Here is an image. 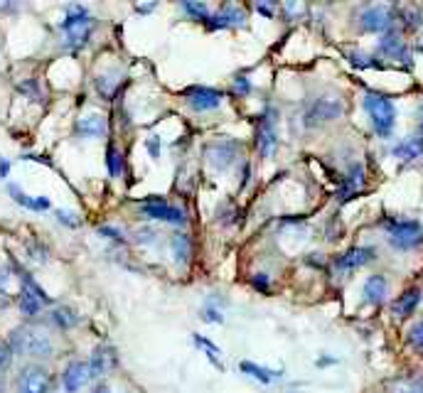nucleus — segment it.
<instances>
[{
	"mask_svg": "<svg viewBox=\"0 0 423 393\" xmlns=\"http://www.w3.org/2000/svg\"><path fill=\"white\" fill-rule=\"evenodd\" d=\"M362 106L370 113V121L374 133L381 138V141H389L394 136L396 128V106L386 94L379 91H367L365 98H362Z\"/></svg>",
	"mask_w": 423,
	"mask_h": 393,
	"instance_id": "f257e3e1",
	"label": "nucleus"
},
{
	"mask_svg": "<svg viewBox=\"0 0 423 393\" xmlns=\"http://www.w3.org/2000/svg\"><path fill=\"white\" fill-rule=\"evenodd\" d=\"M94 18L84 5H67V18L59 22V30L64 32V47L77 52L89 42L94 32Z\"/></svg>",
	"mask_w": 423,
	"mask_h": 393,
	"instance_id": "f03ea898",
	"label": "nucleus"
},
{
	"mask_svg": "<svg viewBox=\"0 0 423 393\" xmlns=\"http://www.w3.org/2000/svg\"><path fill=\"white\" fill-rule=\"evenodd\" d=\"M8 344L13 349V354L30 356V359H47L54 352L49 335H44L42 330H34V327H18V330H13Z\"/></svg>",
	"mask_w": 423,
	"mask_h": 393,
	"instance_id": "7ed1b4c3",
	"label": "nucleus"
},
{
	"mask_svg": "<svg viewBox=\"0 0 423 393\" xmlns=\"http://www.w3.org/2000/svg\"><path fill=\"white\" fill-rule=\"evenodd\" d=\"M386 241L396 251H414L423 243V224L416 219H386Z\"/></svg>",
	"mask_w": 423,
	"mask_h": 393,
	"instance_id": "20e7f679",
	"label": "nucleus"
},
{
	"mask_svg": "<svg viewBox=\"0 0 423 393\" xmlns=\"http://www.w3.org/2000/svg\"><path fill=\"white\" fill-rule=\"evenodd\" d=\"M345 111V103L340 98H332V96H320L315 101H310L303 111V126L305 128H320L325 123H332L342 116Z\"/></svg>",
	"mask_w": 423,
	"mask_h": 393,
	"instance_id": "39448f33",
	"label": "nucleus"
},
{
	"mask_svg": "<svg viewBox=\"0 0 423 393\" xmlns=\"http://www.w3.org/2000/svg\"><path fill=\"white\" fill-rule=\"evenodd\" d=\"M256 148L261 157H273L278 150V111L271 108L256 118Z\"/></svg>",
	"mask_w": 423,
	"mask_h": 393,
	"instance_id": "423d86ee",
	"label": "nucleus"
},
{
	"mask_svg": "<svg viewBox=\"0 0 423 393\" xmlns=\"http://www.w3.org/2000/svg\"><path fill=\"white\" fill-rule=\"evenodd\" d=\"M141 214L146 219H153V221H168V224H175V226H185L187 224V217L180 207H172L168 204L165 199L156 197V199H146L141 204Z\"/></svg>",
	"mask_w": 423,
	"mask_h": 393,
	"instance_id": "0eeeda50",
	"label": "nucleus"
},
{
	"mask_svg": "<svg viewBox=\"0 0 423 393\" xmlns=\"http://www.w3.org/2000/svg\"><path fill=\"white\" fill-rule=\"evenodd\" d=\"M18 391L20 393H52V376L44 366L27 364L18 374Z\"/></svg>",
	"mask_w": 423,
	"mask_h": 393,
	"instance_id": "6e6552de",
	"label": "nucleus"
},
{
	"mask_svg": "<svg viewBox=\"0 0 423 393\" xmlns=\"http://www.w3.org/2000/svg\"><path fill=\"white\" fill-rule=\"evenodd\" d=\"M394 20H396V13L389 5H370V8H365L360 15V25L365 32L386 34L389 30H394Z\"/></svg>",
	"mask_w": 423,
	"mask_h": 393,
	"instance_id": "1a4fd4ad",
	"label": "nucleus"
},
{
	"mask_svg": "<svg viewBox=\"0 0 423 393\" xmlns=\"http://www.w3.org/2000/svg\"><path fill=\"white\" fill-rule=\"evenodd\" d=\"M377 52L384 59H394V62H401L404 67H411V49L406 44V39L401 37L399 30H389L386 34H381V39L377 42Z\"/></svg>",
	"mask_w": 423,
	"mask_h": 393,
	"instance_id": "9d476101",
	"label": "nucleus"
},
{
	"mask_svg": "<svg viewBox=\"0 0 423 393\" xmlns=\"http://www.w3.org/2000/svg\"><path fill=\"white\" fill-rule=\"evenodd\" d=\"M239 153H241V146L234 141H214L205 146L207 162H210L214 170H229L236 162Z\"/></svg>",
	"mask_w": 423,
	"mask_h": 393,
	"instance_id": "9b49d317",
	"label": "nucleus"
},
{
	"mask_svg": "<svg viewBox=\"0 0 423 393\" xmlns=\"http://www.w3.org/2000/svg\"><path fill=\"white\" fill-rule=\"evenodd\" d=\"M377 258V248L374 246H352L347 248L345 253H340V256L335 258V268L342 273H352L357 271V268L367 266V263H372Z\"/></svg>",
	"mask_w": 423,
	"mask_h": 393,
	"instance_id": "f8f14e48",
	"label": "nucleus"
},
{
	"mask_svg": "<svg viewBox=\"0 0 423 393\" xmlns=\"http://www.w3.org/2000/svg\"><path fill=\"white\" fill-rule=\"evenodd\" d=\"M244 22H246V13H244L239 5L227 3V5H222L217 13H212V18L205 22V27L210 30V32H217V30L241 27Z\"/></svg>",
	"mask_w": 423,
	"mask_h": 393,
	"instance_id": "ddd939ff",
	"label": "nucleus"
},
{
	"mask_svg": "<svg viewBox=\"0 0 423 393\" xmlns=\"http://www.w3.org/2000/svg\"><path fill=\"white\" fill-rule=\"evenodd\" d=\"M224 101V94L219 91V89H210V86H192L187 89V106L192 108V111H214V108H219Z\"/></svg>",
	"mask_w": 423,
	"mask_h": 393,
	"instance_id": "4468645a",
	"label": "nucleus"
},
{
	"mask_svg": "<svg viewBox=\"0 0 423 393\" xmlns=\"http://www.w3.org/2000/svg\"><path fill=\"white\" fill-rule=\"evenodd\" d=\"M91 379V369H89V361H69L67 369L62 374V384L67 393H77Z\"/></svg>",
	"mask_w": 423,
	"mask_h": 393,
	"instance_id": "2eb2a0df",
	"label": "nucleus"
},
{
	"mask_svg": "<svg viewBox=\"0 0 423 393\" xmlns=\"http://www.w3.org/2000/svg\"><path fill=\"white\" fill-rule=\"evenodd\" d=\"M421 300H423L421 288H409V290L401 292L396 300H391V315H394L396 320H406V317H411L419 310Z\"/></svg>",
	"mask_w": 423,
	"mask_h": 393,
	"instance_id": "dca6fc26",
	"label": "nucleus"
},
{
	"mask_svg": "<svg viewBox=\"0 0 423 393\" xmlns=\"http://www.w3.org/2000/svg\"><path fill=\"white\" fill-rule=\"evenodd\" d=\"M116 366V349L113 347H96L89 359V369H91V379H101Z\"/></svg>",
	"mask_w": 423,
	"mask_h": 393,
	"instance_id": "f3484780",
	"label": "nucleus"
},
{
	"mask_svg": "<svg viewBox=\"0 0 423 393\" xmlns=\"http://www.w3.org/2000/svg\"><path fill=\"white\" fill-rule=\"evenodd\" d=\"M386 292H389V281H386L381 273H374L365 281V288H362V295H365V302L370 305H381L386 300Z\"/></svg>",
	"mask_w": 423,
	"mask_h": 393,
	"instance_id": "a211bd4d",
	"label": "nucleus"
},
{
	"mask_svg": "<svg viewBox=\"0 0 423 393\" xmlns=\"http://www.w3.org/2000/svg\"><path fill=\"white\" fill-rule=\"evenodd\" d=\"M74 131H77V136H82V138H103L108 131V123L103 116L91 113V116L79 118V121L74 123Z\"/></svg>",
	"mask_w": 423,
	"mask_h": 393,
	"instance_id": "6ab92c4d",
	"label": "nucleus"
},
{
	"mask_svg": "<svg viewBox=\"0 0 423 393\" xmlns=\"http://www.w3.org/2000/svg\"><path fill=\"white\" fill-rule=\"evenodd\" d=\"M391 155L401 162H414L423 157V138L421 136H411V138H404L399 141L394 148H391Z\"/></svg>",
	"mask_w": 423,
	"mask_h": 393,
	"instance_id": "aec40b11",
	"label": "nucleus"
},
{
	"mask_svg": "<svg viewBox=\"0 0 423 393\" xmlns=\"http://www.w3.org/2000/svg\"><path fill=\"white\" fill-rule=\"evenodd\" d=\"M8 192H10V197L25 209H32V212H44V209H49L47 197H30V195H25L18 185H8Z\"/></svg>",
	"mask_w": 423,
	"mask_h": 393,
	"instance_id": "412c9836",
	"label": "nucleus"
},
{
	"mask_svg": "<svg viewBox=\"0 0 423 393\" xmlns=\"http://www.w3.org/2000/svg\"><path fill=\"white\" fill-rule=\"evenodd\" d=\"M241 371L251 376V379H256L258 384H273V381H278L283 376V371H271L266 366L256 364V361H241Z\"/></svg>",
	"mask_w": 423,
	"mask_h": 393,
	"instance_id": "4be33fe9",
	"label": "nucleus"
},
{
	"mask_svg": "<svg viewBox=\"0 0 423 393\" xmlns=\"http://www.w3.org/2000/svg\"><path fill=\"white\" fill-rule=\"evenodd\" d=\"M49 322H52L57 330H72L74 325H79V315L67 305H59L49 312Z\"/></svg>",
	"mask_w": 423,
	"mask_h": 393,
	"instance_id": "5701e85b",
	"label": "nucleus"
},
{
	"mask_svg": "<svg viewBox=\"0 0 423 393\" xmlns=\"http://www.w3.org/2000/svg\"><path fill=\"white\" fill-rule=\"evenodd\" d=\"M170 248H172V256H175V261L180 263V266H185V263L190 261L192 241L187 233H175V236L170 238Z\"/></svg>",
	"mask_w": 423,
	"mask_h": 393,
	"instance_id": "b1692460",
	"label": "nucleus"
},
{
	"mask_svg": "<svg viewBox=\"0 0 423 393\" xmlns=\"http://www.w3.org/2000/svg\"><path fill=\"white\" fill-rule=\"evenodd\" d=\"M18 305H20V312H23L25 317H34V315H39V310H42L44 302L39 300V297L34 295V292H30V290H25V288H23Z\"/></svg>",
	"mask_w": 423,
	"mask_h": 393,
	"instance_id": "393cba45",
	"label": "nucleus"
},
{
	"mask_svg": "<svg viewBox=\"0 0 423 393\" xmlns=\"http://www.w3.org/2000/svg\"><path fill=\"white\" fill-rule=\"evenodd\" d=\"M365 180H367L365 165H362V162H352V167L347 170L345 180H342V185L350 187V190H355V192H362V187H365Z\"/></svg>",
	"mask_w": 423,
	"mask_h": 393,
	"instance_id": "a878e982",
	"label": "nucleus"
},
{
	"mask_svg": "<svg viewBox=\"0 0 423 393\" xmlns=\"http://www.w3.org/2000/svg\"><path fill=\"white\" fill-rule=\"evenodd\" d=\"M347 62L355 69H384V64L367 52H347Z\"/></svg>",
	"mask_w": 423,
	"mask_h": 393,
	"instance_id": "bb28decb",
	"label": "nucleus"
},
{
	"mask_svg": "<svg viewBox=\"0 0 423 393\" xmlns=\"http://www.w3.org/2000/svg\"><path fill=\"white\" fill-rule=\"evenodd\" d=\"M106 170H108V175H111L113 180L123 175V155H121V150L113 146V143L106 148Z\"/></svg>",
	"mask_w": 423,
	"mask_h": 393,
	"instance_id": "cd10ccee",
	"label": "nucleus"
},
{
	"mask_svg": "<svg viewBox=\"0 0 423 393\" xmlns=\"http://www.w3.org/2000/svg\"><path fill=\"white\" fill-rule=\"evenodd\" d=\"M180 8L185 10V13L190 15L192 20H197V22H207V20L212 18V15H210V8H207L205 3H197V0H185V3H182Z\"/></svg>",
	"mask_w": 423,
	"mask_h": 393,
	"instance_id": "c85d7f7f",
	"label": "nucleus"
},
{
	"mask_svg": "<svg viewBox=\"0 0 423 393\" xmlns=\"http://www.w3.org/2000/svg\"><path fill=\"white\" fill-rule=\"evenodd\" d=\"M192 342H195L197 347H202V349H205L207 359H210L212 364L217 366V369H222V361H219V354H222V352H219V347H217V344H212V342H210V340H205V337H202V335H192Z\"/></svg>",
	"mask_w": 423,
	"mask_h": 393,
	"instance_id": "c756f323",
	"label": "nucleus"
},
{
	"mask_svg": "<svg viewBox=\"0 0 423 393\" xmlns=\"http://www.w3.org/2000/svg\"><path fill=\"white\" fill-rule=\"evenodd\" d=\"M406 342H409V347L416 352V354H423V320L414 322V325L409 327V335H406Z\"/></svg>",
	"mask_w": 423,
	"mask_h": 393,
	"instance_id": "7c9ffc66",
	"label": "nucleus"
},
{
	"mask_svg": "<svg viewBox=\"0 0 423 393\" xmlns=\"http://www.w3.org/2000/svg\"><path fill=\"white\" fill-rule=\"evenodd\" d=\"M116 86H118V79L116 77H99L96 79V91L101 94L106 101H113V96H116Z\"/></svg>",
	"mask_w": 423,
	"mask_h": 393,
	"instance_id": "2f4dec72",
	"label": "nucleus"
},
{
	"mask_svg": "<svg viewBox=\"0 0 423 393\" xmlns=\"http://www.w3.org/2000/svg\"><path fill=\"white\" fill-rule=\"evenodd\" d=\"M18 91L25 94V96H30L32 101H42V94H39V84L37 79H27V82L18 84Z\"/></svg>",
	"mask_w": 423,
	"mask_h": 393,
	"instance_id": "473e14b6",
	"label": "nucleus"
},
{
	"mask_svg": "<svg viewBox=\"0 0 423 393\" xmlns=\"http://www.w3.org/2000/svg\"><path fill=\"white\" fill-rule=\"evenodd\" d=\"M251 91H253L251 79H246V77H234V94H236V96H248Z\"/></svg>",
	"mask_w": 423,
	"mask_h": 393,
	"instance_id": "72a5a7b5",
	"label": "nucleus"
},
{
	"mask_svg": "<svg viewBox=\"0 0 423 393\" xmlns=\"http://www.w3.org/2000/svg\"><path fill=\"white\" fill-rule=\"evenodd\" d=\"M57 221L64 224V226H69V228H77L79 224H82V219H79L74 212H64V209H57Z\"/></svg>",
	"mask_w": 423,
	"mask_h": 393,
	"instance_id": "f704fd0d",
	"label": "nucleus"
},
{
	"mask_svg": "<svg viewBox=\"0 0 423 393\" xmlns=\"http://www.w3.org/2000/svg\"><path fill=\"white\" fill-rule=\"evenodd\" d=\"M27 253H30V258H32V261H37V263H47L49 261V251L44 246H39V243H30Z\"/></svg>",
	"mask_w": 423,
	"mask_h": 393,
	"instance_id": "c9c22d12",
	"label": "nucleus"
},
{
	"mask_svg": "<svg viewBox=\"0 0 423 393\" xmlns=\"http://www.w3.org/2000/svg\"><path fill=\"white\" fill-rule=\"evenodd\" d=\"M10 361H13V349H10V344L0 342V376L10 369Z\"/></svg>",
	"mask_w": 423,
	"mask_h": 393,
	"instance_id": "e433bc0d",
	"label": "nucleus"
},
{
	"mask_svg": "<svg viewBox=\"0 0 423 393\" xmlns=\"http://www.w3.org/2000/svg\"><path fill=\"white\" fill-rule=\"evenodd\" d=\"M160 148H163L160 136H148V141H146V150H148V155H151L153 160H158V157H160Z\"/></svg>",
	"mask_w": 423,
	"mask_h": 393,
	"instance_id": "4c0bfd02",
	"label": "nucleus"
},
{
	"mask_svg": "<svg viewBox=\"0 0 423 393\" xmlns=\"http://www.w3.org/2000/svg\"><path fill=\"white\" fill-rule=\"evenodd\" d=\"M251 288H256V290H261V292H268L271 290V276H266V273H256V276L251 278Z\"/></svg>",
	"mask_w": 423,
	"mask_h": 393,
	"instance_id": "58836bf2",
	"label": "nucleus"
},
{
	"mask_svg": "<svg viewBox=\"0 0 423 393\" xmlns=\"http://www.w3.org/2000/svg\"><path fill=\"white\" fill-rule=\"evenodd\" d=\"M202 320H205V322H214V325H222L224 315L214 305H207L205 310H202Z\"/></svg>",
	"mask_w": 423,
	"mask_h": 393,
	"instance_id": "ea45409f",
	"label": "nucleus"
},
{
	"mask_svg": "<svg viewBox=\"0 0 423 393\" xmlns=\"http://www.w3.org/2000/svg\"><path fill=\"white\" fill-rule=\"evenodd\" d=\"M99 236L111 238V241H116V243H123V241H126V238H123V233L118 231L116 226H99Z\"/></svg>",
	"mask_w": 423,
	"mask_h": 393,
	"instance_id": "a19ab883",
	"label": "nucleus"
},
{
	"mask_svg": "<svg viewBox=\"0 0 423 393\" xmlns=\"http://www.w3.org/2000/svg\"><path fill=\"white\" fill-rule=\"evenodd\" d=\"M396 393H423V376H419V379L409 381L406 386H401Z\"/></svg>",
	"mask_w": 423,
	"mask_h": 393,
	"instance_id": "79ce46f5",
	"label": "nucleus"
},
{
	"mask_svg": "<svg viewBox=\"0 0 423 393\" xmlns=\"http://www.w3.org/2000/svg\"><path fill=\"white\" fill-rule=\"evenodd\" d=\"M8 175H10V162L0 157V180H5Z\"/></svg>",
	"mask_w": 423,
	"mask_h": 393,
	"instance_id": "37998d69",
	"label": "nucleus"
},
{
	"mask_svg": "<svg viewBox=\"0 0 423 393\" xmlns=\"http://www.w3.org/2000/svg\"><path fill=\"white\" fill-rule=\"evenodd\" d=\"M8 281H10V271L8 268H0V290L8 285Z\"/></svg>",
	"mask_w": 423,
	"mask_h": 393,
	"instance_id": "c03bdc74",
	"label": "nucleus"
},
{
	"mask_svg": "<svg viewBox=\"0 0 423 393\" xmlns=\"http://www.w3.org/2000/svg\"><path fill=\"white\" fill-rule=\"evenodd\" d=\"M156 236H158V233L156 231H148V228H146V231H141V238H138V241H156Z\"/></svg>",
	"mask_w": 423,
	"mask_h": 393,
	"instance_id": "a18cd8bd",
	"label": "nucleus"
},
{
	"mask_svg": "<svg viewBox=\"0 0 423 393\" xmlns=\"http://www.w3.org/2000/svg\"><path fill=\"white\" fill-rule=\"evenodd\" d=\"M256 10H258L261 15H266V18H273V8H268V5H261V3H258Z\"/></svg>",
	"mask_w": 423,
	"mask_h": 393,
	"instance_id": "49530a36",
	"label": "nucleus"
},
{
	"mask_svg": "<svg viewBox=\"0 0 423 393\" xmlns=\"http://www.w3.org/2000/svg\"><path fill=\"white\" fill-rule=\"evenodd\" d=\"M156 8H158V5L151 3V5H138L136 10H138V13H151V10H156Z\"/></svg>",
	"mask_w": 423,
	"mask_h": 393,
	"instance_id": "de8ad7c7",
	"label": "nucleus"
},
{
	"mask_svg": "<svg viewBox=\"0 0 423 393\" xmlns=\"http://www.w3.org/2000/svg\"><path fill=\"white\" fill-rule=\"evenodd\" d=\"M337 359H317V366H327V364H335Z\"/></svg>",
	"mask_w": 423,
	"mask_h": 393,
	"instance_id": "09e8293b",
	"label": "nucleus"
},
{
	"mask_svg": "<svg viewBox=\"0 0 423 393\" xmlns=\"http://www.w3.org/2000/svg\"><path fill=\"white\" fill-rule=\"evenodd\" d=\"M94 393H108V389H106V386H96V389H94Z\"/></svg>",
	"mask_w": 423,
	"mask_h": 393,
	"instance_id": "8fccbe9b",
	"label": "nucleus"
}]
</instances>
